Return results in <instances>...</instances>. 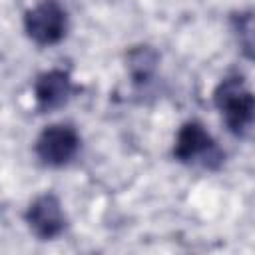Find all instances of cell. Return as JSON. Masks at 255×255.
Masks as SVG:
<instances>
[{"instance_id": "obj_1", "label": "cell", "mask_w": 255, "mask_h": 255, "mask_svg": "<svg viewBox=\"0 0 255 255\" xmlns=\"http://www.w3.org/2000/svg\"><path fill=\"white\" fill-rule=\"evenodd\" d=\"M213 100L233 133L243 135L249 131L253 124V94L247 90L241 78L223 80L217 86Z\"/></svg>"}, {"instance_id": "obj_2", "label": "cell", "mask_w": 255, "mask_h": 255, "mask_svg": "<svg viewBox=\"0 0 255 255\" xmlns=\"http://www.w3.org/2000/svg\"><path fill=\"white\" fill-rule=\"evenodd\" d=\"M24 28L36 44H56L66 34V12L56 0H44L36 8L26 12Z\"/></svg>"}, {"instance_id": "obj_3", "label": "cell", "mask_w": 255, "mask_h": 255, "mask_svg": "<svg viewBox=\"0 0 255 255\" xmlns=\"http://www.w3.org/2000/svg\"><path fill=\"white\" fill-rule=\"evenodd\" d=\"M80 147V137L70 126H50L46 128L38 141L36 153L48 165H64L68 163Z\"/></svg>"}, {"instance_id": "obj_4", "label": "cell", "mask_w": 255, "mask_h": 255, "mask_svg": "<svg viewBox=\"0 0 255 255\" xmlns=\"http://www.w3.org/2000/svg\"><path fill=\"white\" fill-rule=\"evenodd\" d=\"M26 223L40 239H54L66 227V217L56 195H40L26 211Z\"/></svg>"}, {"instance_id": "obj_5", "label": "cell", "mask_w": 255, "mask_h": 255, "mask_svg": "<svg viewBox=\"0 0 255 255\" xmlns=\"http://www.w3.org/2000/svg\"><path fill=\"white\" fill-rule=\"evenodd\" d=\"M34 92H36L38 110L42 112L56 110L64 106L70 98V92H72L70 74L64 70H50L36 80Z\"/></svg>"}, {"instance_id": "obj_6", "label": "cell", "mask_w": 255, "mask_h": 255, "mask_svg": "<svg viewBox=\"0 0 255 255\" xmlns=\"http://www.w3.org/2000/svg\"><path fill=\"white\" fill-rule=\"evenodd\" d=\"M209 149H213V139L211 135L203 129L201 124L197 122H189L185 124L175 139V147H173V155L179 161H191L197 155L207 153Z\"/></svg>"}, {"instance_id": "obj_7", "label": "cell", "mask_w": 255, "mask_h": 255, "mask_svg": "<svg viewBox=\"0 0 255 255\" xmlns=\"http://www.w3.org/2000/svg\"><path fill=\"white\" fill-rule=\"evenodd\" d=\"M157 66V54L149 46H137L128 54V68L135 82H145Z\"/></svg>"}]
</instances>
